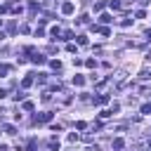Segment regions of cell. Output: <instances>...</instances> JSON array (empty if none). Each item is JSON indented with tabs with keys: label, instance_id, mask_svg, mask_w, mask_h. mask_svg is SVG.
I'll return each mask as SVG.
<instances>
[{
	"label": "cell",
	"instance_id": "ba28073f",
	"mask_svg": "<svg viewBox=\"0 0 151 151\" xmlns=\"http://www.w3.org/2000/svg\"><path fill=\"white\" fill-rule=\"evenodd\" d=\"M83 83H85L83 76H73V85H83Z\"/></svg>",
	"mask_w": 151,
	"mask_h": 151
},
{
	"label": "cell",
	"instance_id": "7c38bea8",
	"mask_svg": "<svg viewBox=\"0 0 151 151\" xmlns=\"http://www.w3.org/2000/svg\"><path fill=\"white\" fill-rule=\"evenodd\" d=\"M97 101H99V104H106V101H109V97H106V94H101V97H97Z\"/></svg>",
	"mask_w": 151,
	"mask_h": 151
},
{
	"label": "cell",
	"instance_id": "6da1fadb",
	"mask_svg": "<svg viewBox=\"0 0 151 151\" xmlns=\"http://www.w3.org/2000/svg\"><path fill=\"white\" fill-rule=\"evenodd\" d=\"M61 12H64V14H73V12H76V5H73V2H64V5H61Z\"/></svg>",
	"mask_w": 151,
	"mask_h": 151
},
{
	"label": "cell",
	"instance_id": "9a60e30c",
	"mask_svg": "<svg viewBox=\"0 0 151 151\" xmlns=\"http://www.w3.org/2000/svg\"><path fill=\"white\" fill-rule=\"evenodd\" d=\"M50 118H52V113H42V116H40V120H42V123H47Z\"/></svg>",
	"mask_w": 151,
	"mask_h": 151
},
{
	"label": "cell",
	"instance_id": "5bb4252c",
	"mask_svg": "<svg viewBox=\"0 0 151 151\" xmlns=\"http://www.w3.org/2000/svg\"><path fill=\"white\" fill-rule=\"evenodd\" d=\"M142 113H151V104H144L142 106Z\"/></svg>",
	"mask_w": 151,
	"mask_h": 151
},
{
	"label": "cell",
	"instance_id": "ac0fdd59",
	"mask_svg": "<svg viewBox=\"0 0 151 151\" xmlns=\"http://www.w3.org/2000/svg\"><path fill=\"white\" fill-rule=\"evenodd\" d=\"M146 59H149V61H151V50H149V52H146Z\"/></svg>",
	"mask_w": 151,
	"mask_h": 151
},
{
	"label": "cell",
	"instance_id": "8992f818",
	"mask_svg": "<svg viewBox=\"0 0 151 151\" xmlns=\"http://www.w3.org/2000/svg\"><path fill=\"white\" fill-rule=\"evenodd\" d=\"M99 21H101V24H109V21H113V17H111V14H101Z\"/></svg>",
	"mask_w": 151,
	"mask_h": 151
},
{
	"label": "cell",
	"instance_id": "7a4b0ae2",
	"mask_svg": "<svg viewBox=\"0 0 151 151\" xmlns=\"http://www.w3.org/2000/svg\"><path fill=\"white\" fill-rule=\"evenodd\" d=\"M31 85H33V73L24 76V80H21V87H31Z\"/></svg>",
	"mask_w": 151,
	"mask_h": 151
},
{
	"label": "cell",
	"instance_id": "8fae6325",
	"mask_svg": "<svg viewBox=\"0 0 151 151\" xmlns=\"http://www.w3.org/2000/svg\"><path fill=\"white\" fill-rule=\"evenodd\" d=\"M85 66H90V68H94V66H97V61H94V59H87V61H85Z\"/></svg>",
	"mask_w": 151,
	"mask_h": 151
},
{
	"label": "cell",
	"instance_id": "3957f363",
	"mask_svg": "<svg viewBox=\"0 0 151 151\" xmlns=\"http://www.w3.org/2000/svg\"><path fill=\"white\" fill-rule=\"evenodd\" d=\"M47 146H50L52 151H59V139H57V137H52V139L47 142Z\"/></svg>",
	"mask_w": 151,
	"mask_h": 151
},
{
	"label": "cell",
	"instance_id": "d6986e66",
	"mask_svg": "<svg viewBox=\"0 0 151 151\" xmlns=\"http://www.w3.org/2000/svg\"><path fill=\"white\" fill-rule=\"evenodd\" d=\"M52 2H54V0H45V5H52Z\"/></svg>",
	"mask_w": 151,
	"mask_h": 151
},
{
	"label": "cell",
	"instance_id": "e0dca14e",
	"mask_svg": "<svg viewBox=\"0 0 151 151\" xmlns=\"http://www.w3.org/2000/svg\"><path fill=\"white\" fill-rule=\"evenodd\" d=\"M5 12H7V7H5V5H0V14H5Z\"/></svg>",
	"mask_w": 151,
	"mask_h": 151
},
{
	"label": "cell",
	"instance_id": "4fadbf2b",
	"mask_svg": "<svg viewBox=\"0 0 151 151\" xmlns=\"http://www.w3.org/2000/svg\"><path fill=\"white\" fill-rule=\"evenodd\" d=\"M24 109L26 111H33V101H24Z\"/></svg>",
	"mask_w": 151,
	"mask_h": 151
},
{
	"label": "cell",
	"instance_id": "2e32d148",
	"mask_svg": "<svg viewBox=\"0 0 151 151\" xmlns=\"http://www.w3.org/2000/svg\"><path fill=\"white\" fill-rule=\"evenodd\" d=\"M35 146H38V144H35V139H31V142H28V151H35Z\"/></svg>",
	"mask_w": 151,
	"mask_h": 151
},
{
	"label": "cell",
	"instance_id": "5b68a950",
	"mask_svg": "<svg viewBox=\"0 0 151 151\" xmlns=\"http://www.w3.org/2000/svg\"><path fill=\"white\" fill-rule=\"evenodd\" d=\"M123 146H125V142H123L120 137H116V139H113V149H116V151H120Z\"/></svg>",
	"mask_w": 151,
	"mask_h": 151
},
{
	"label": "cell",
	"instance_id": "9c48e42d",
	"mask_svg": "<svg viewBox=\"0 0 151 151\" xmlns=\"http://www.w3.org/2000/svg\"><path fill=\"white\" fill-rule=\"evenodd\" d=\"M7 71H9V66L7 64H0V76H7Z\"/></svg>",
	"mask_w": 151,
	"mask_h": 151
},
{
	"label": "cell",
	"instance_id": "ffe728a7",
	"mask_svg": "<svg viewBox=\"0 0 151 151\" xmlns=\"http://www.w3.org/2000/svg\"><path fill=\"white\" fill-rule=\"evenodd\" d=\"M146 38H149V40H151V31H149V33H146Z\"/></svg>",
	"mask_w": 151,
	"mask_h": 151
},
{
	"label": "cell",
	"instance_id": "30bf717a",
	"mask_svg": "<svg viewBox=\"0 0 151 151\" xmlns=\"http://www.w3.org/2000/svg\"><path fill=\"white\" fill-rule=\"evenodd\" d=\"M109 7H111V9H118V7H120V2H118V0H111V2H109Z\"/></svg>",
	"mask_w": 151,
	"mask_h": 151
},
{
	"label": "cell",
	"instance_id": "277c9868",
	"mask_svg": "<svg viewBox=\"0 0 151 151\" xmlns=\"http://www.w3.org/2000/svg\"><path fill=\"white\" fill-rule=\"evenodd\" d=\"M31 61H33V64H45L47 59H45L42 54H33V57H31Z\"/></svg>",
	"mask_w": 151,
	"mask_h": 151
},
{
	"label": "cell",
	"instance_id": "52a82bcc",
	"mask_svg": "<svg viewBox=\"0 0 151 151\" xmlns=\"http://www.w3.org/2000/svg\"><path fill=\"white\" fill-rule=\"evenodd\" d=\"M50 66H52L54 71H59V68H61V61H59V59H52V61H50Z\"/></svg>",
	"mask_w": 151,
	"mask_h": 151
}]
</instances>
